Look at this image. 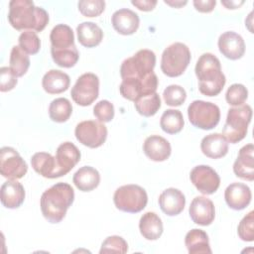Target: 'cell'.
I'll use <instances>...</instances> for the list:
<instances>
[{
  "instance_id": "1",
  "label": "cell",
  "mask_w": 254,
  "mask_h": 254,
  "mask_svg": "<svg viewBox=\"0 0 254 254\" xmlns=\"http://www.w3.org/2000/svg\"><path fill=\"white\" fill-rule=\"evenodd\" d=\"M155 64V53L147 49L140 50L124 60L120 66V94L130 101H135L141 96L156 92L158 77L154 72Z\"/></svg>"
},
{
  "instance_id": "2",
  "label": "cell",
  "mask_w": 254,
  "mask_h": 254,
  "mask_svg": "<svg viewBox=\"0 0 254 254\" xmlns=\"http://www.w3.org/2000/svg\"><path fill=\"white\" fill-rule=\"evenodd\" d=\"M8 21L18 31L41 32L49 23V14L44 8L35 6L31 0H11Z\"/></svg>"
},
{
  "instance_id": "3",
  "label": "cell",
  "mask_w": 254,
  "mask_h": 254,
  "mask_svg": "<svg viewBox=\"0 0 254 254\" xmlns=\"http://www.w3.org/2000/svg\"><path fill=\"white\" fill-rule=\"evenodd\" d=\"M74 200V190L69 184L58 183L46 190L40 199L44 217L51 223L61 222Z\"/></svg>"
},
{
  "instance_id": "4",
  "label": "cell",
  "mask_w": 254,
  "mask_h": 254,
  "mask_svg": "<svg viewBox=\"0 0 254 254\" xmlns=\"http://www.w3.org/2000/svg\"><path fill=\"white\" fill-rule=\"evenodd\" d=\"M198 79V89L206 96L219 94L226 82L224 73L221 71L219 60L210 53L202 54L194 67Z\"/></svg>"
},
{
  "instance_id": "5",
  "label": "cell",
  "mask_w": 254,
  "mask_h": 254,
  "mask_svg": "<svg viewBox=\"0 0 254 254\" xmlns=\"http://www.w3.org/2000/svg\"><path fill=\"white\" fill-rule=\"evenodd\" d=\"M252 118V108L248 104H242L230 108L227 112L226 122L222 129V135L231 144L238 143L245 138L248 125Z\"/></svg>"
},
{
  "instance_id": "6",
  "label": "cell",
  "mask_w": 254,
  "mask_h": 254,
  "mask_svg": "<svg viewBox=\"0 0 254 254\" xmlns=\"http://www.w3.org/2000/svg\"><path fill=\"white\" fill-rule=\"evenodd\" d=\"M190 62V51L183 43L177 42L167 47L161 59V69L170 77H177L184 73Z\"/></svg>"
},
{
  "instance_id": "7",
  "label": "cell",
  "mask_w": 254,
  "mask_h": 254,
  "mask_svg": "<svg viewBox=\"0 0 254 254\" xmlns=\"http://www.w3.org/2000/svg\"><path fill=\"white\" fill-rule=\"evenodd\" d=\"M113 201L119 210L137 213L146 207L148 195L146 190L138 185H125L115 190Z\"/></svg>"
},
{
  "instance_id": "8",
  "label": "cell",
  "mask_w": 254,
  "mask_h": 254,
  "mask_svg": "<svg viewBox=\"0 0 254 254\" xmlns=\"http://www.w3.org/2000/svg\"><path fill=\"white\" fill-rule=\"evenodd\" d=\"M188 117L194 127L202 130H210L218 124L220 110L212 102L194 100L188 107Z\"/></svg>"
},
{
  "instance_id": "9",
  "label": "cell",
  "mask_w": 254,
  "mask_h": 254,
  "mask_svg": "<svg viewBox=\"0 0 254 254\" xmlns=\"http://www.w3.org/2000/svg\"><path fill=\"white\" fill-rule=\"evenodd\" d=\"M99 93V78L92 72L81 74L71 88L70 95L72 100L80 105H90L98 97Z\"/></svg>"
},
{
  "instance_id": "10",
  "label": "cell",
  "mask_w": 254,
  "mask_h": 254,
  "mask_svg": "<svg viewBox=\"0 0 254 254\" xmlns=\"http://www.w3.org/2000/svg\"><path fill=\"white\" fill-rule=\"evenodd\" d=\"M76 140L88 148H98L107 138V128L95 120H85L79 122L74 129Z\"/></svg>"
},
{
  "instance_id": "11",
  "label": "cell",
  "mask_w": 254,
  "mask_h": 254,
  "mask_svg": "<svg viewBox=\"0 0 254 254\" xmlns=\"http://www.w3.org/2000/svg\"><path fill=\"white\" fill-rule=\"evenodd\" d=\"M28 171V165L20 154L12 147H2L0 150V173L8 180H19Z\"/></svg>"
},
{
  "instance_id": "12",
  "label": "cell",
  "mask_w": 254,
  "mask_h": 254,
  "mask_svg": "<svg viewBox=\"0 0 254 254\" xmlns=\"http://www.w3.org/2000/svg\"><path fill=\"white\" fill-rule=\"evenodd\" d=\"M190 179L196 190L202 194L214 193L220 185L218 174L207 165L194 167L190 174Z\"/></svg>"
},
{
  "instance_id": "13",
  "label": "cell",
  "mask_w": 254,
  "mask_h": 254,
  "mask_svg": "<svg viewBox=\"0 0 254 254\" xmlns=\"http://www.w3.org/2000/svg\"><path fill=\"white\" fill-rule=\"evenodd\" d=\"M80 156V151L73 143H62L58 147L55 156L59 178L69 173L71 169L79 162Z\"/></svg>"
},
{
  "instance_id": "14",
  "label": "cell",
  "mask_w": 254,
  "mask_h": 254,
  "mask_svg": "<svg viewBox=\"0 0 254 254\" xmlns=\"http://www.w3.org/2000/svg\"><path fill=\"white\" fill-rule=\"evenodd\" d=\"M189 213L194 223L207 226L212 223L215 217L214 204L206 196H195L190 202Z\"/></svg>"
},
{
  "instance_id": "15",
  "label": "cell",
  "mask_w": 254,
  "mask_h": 254,
  "mask_svg": "<svg viewBox=\"0 0 254 254\" xmlns=\"http://www.w3.org/2000/svg\"><path fill=\"white\" fill-rule=\"evenodd\" d=\"M217 45L219 52L229 60H239L244 56V40L239 34L235 32L227 31L222 33L218 38Z\"/></svg>"
},
{
  "instance_id": "16",
  "label": "cell",
  "mask_w": 254,
  "mask_h": 254,
  "mask_svg": "<svg viewBox=\"0 0 254 254\" xmlns=\"http://www.w3.org/2000/svg\"><path fill=\"white\" fill-rule=\"evenodd\" d=\"M224 198L230 208L242 210L247 207L251 201V190L245 184L232 183L225 189Z\"/></svg>"
},
{
  "instance_id": "17",
  "label": "cell",
  "mask_w": 254,
  "mask_h": 254,
  "mask_svg": "<svg viewBox=\"0 0 254 254\" xmlns=\"http://www.w3.org/2000/svg\"><path fill=\"white\" fill-rule=\"evenodd\" d=\"M159 205L165 214L169 216L178 215L185 208V194L175 188L166 189L159 196Z\"/></svg>"
},
{
  "instance_id": "18",
  "label": "cell",
  "mask_w": 254,
  "mask_h": 254,
  "mask_svg": "<svg viewBox=\"0 0 254 254\" xmlns=\"http://www.w3.org/2000/svg\"><path fill=\"white\" fill-rule=\"evenodd\" d=\"M111 23L113 28L121 35H132L134 34L140 24V18L134 11L122 8L115 11L111 17Z\"/></svg>"
},
{
  "instance_id": "19",
  "label": "cell",
  "mask_w": 254,
  "mask_h": 254,
  "mask_svg": "<svg viewBox=\"0 0 254 254\" xmlns=\"http://www.w3.org/2000/svg\"><path fill=\"white\" fill-rule=\"evenodd\" d=\"M254 147L253 144L243 146L233 164V172L236 177L252 182L254 180Z\"/></svg>"
},
{
  "instance_id": "20",
  "label": "cell",
  "mask_w": 254,
  "mask_h": 254,
  "mask_svg": "<svg viewBox=\"0 0 254 254\" xmlns=\"http://www.w3.org/2000/svg\"><path fill=\"white\" fill-rule=\"evenodd\" d=\"M145 155L152 161H166L172 152L171 144L167 139L159 135H151L147 137L143 144Z\"/></svg>"
},
{
  "instance_id": "21",
  "label": "cell",
  "mask_w": 254,
  "mask_h": 254,
  "mask_svg": "<svg viewBox=\"0 0 254 254\" xmlns=\"http://www.w3.org/2000/svg\"><path fill=\"white\" fill-rule=\"evenodd\" d=\"M25 199V189L16 180H8L1 186V202L7 208H18Z\"/></svg>"
},
{
  "instance_id": "22",
  "label": "cell",
  "mask_w": 254,
  "mask_h": 254,
  "mask_svg": "<svg viewBox=\"0 0 254 254\" xmlns=\"http://www.w3.org/2000/svg\"><path fill=\"white\" fill-rule=\"evenodd\" d=\"M200 149L203 155L210 159H219L228 152V142L222 134L212 133L202 138Z\"/></svg>"
},
{
  "instance_id": "23",
  "label": "cell",
  "mask_w": 254,
  "mask_h": 254,
  "mask_svg": "<svg viewBox=\"0 0 254 254\" xmlns=\"http://www.w3.org/2000/svg\"><path fill=\"white\" fill-rule=\"evenodd\" d=\"M69 83L68 74L59 69L49 70L42 79V86L49 94H59L65 91L69 87Z\"/></svg>"
},
{
  "instance_id": "24",
  "label": "cell",
  "mask_w": 254,
  "mask_h": 254,
  "mask_svg": "<svg viewBox=\"0 0 254 254\" xmlns=\"http://www.w3.org/2000/svg\"><path fill=\"white\" fill-rule=\"evenodd\" d=\"M31 165L36 173L44 178L56 179L58 176V167L56 158L47 152L35 153L31 158Z\"/></svg>"
},
{
  "instance_id": "25",
  "label": "cell",
  "mask_w": 254,
  "mask_h": 254,
  "mask_svg": "<svg viewBox=\"0 0 254 254\" xmlns=\"http://www.w3.org/2000/svg\"><path fill=\"white\" fill-rule=\"evenodd\" d=\"M72 182L79 190L91 191L98 187L100 183V175L93 167L83 166L74 173Z\"/></svg>"
},
{
  "instance_id": "26",
  "label": "cell",
  "mask_w": 254,
  "mask_h": 254,
  "mask_svg": "<svg viewBox=\"0 0 254 254\" xmlns=\"http://www.w3.org/2000/svg\"><path fill=\"white\" fill-rule=\"evenodd\" d=\"M77 40L80 45L86 48L98 46L103 39L101 28L93 22H82L76 27Z\"/></svg>"
},
{
  "instance_id": "27",
  "label": "cell",
  "mask_w": 254,
  "mask_h": 254,
  "mask_svg": "<svg viewBox=\"0 0 254 254\" xmlns=\"http://www.w3.org/2000/svg\"><path fill=\"white\" fill-rule=\"evenodd\" d=\"M141 235L147 240H157L161 237L164 227L158 214L152 211L144 213L139 221Z\"/></svg>"
},
{
  "instance_id": "28",
  "label": "cell",
  "mask_w": 254,
  "mask_h": 254,
  "mask_svg": "<svg viewBox=\"0 0 254 254\" xmlns=\"http://www.w3.org/2000/svg\"><path fill=\"white\" fill-rule=\"evenodd\" d=\"M185 244L190 254H210L208 236L205 231L197 228L190 230L185 237Z\"/></svg>"
},
{
  "instance_id": "29",
  "label": "cell",
  "mask_w": 254,
  "mask_h": 254,
  "mask_svg": "<svg viewBox=\"0 0 254 254\" xmlns=\"http://www.w3.org/2000/svg\"><path fill=\"white\" fill-rule=\"evenodd\" d=\"M51 49H69L74 45V35L71 28L65 24H59L53 28L50 34Z\"/></svg>"
},
{
  "instance_id": "30",
  "label": "cell",
  "mask_w": 254,
  "mask_h": 254,
  "mask_svg": "<svg viewBox=\"0 0 254 254\" xmlns=\"http://www.w3.org/2000/svg\"><path fill=\"white\" fill-rule=\"evenodd\" d=\"M183 114L178 109H167L161 116L160 126L168 134H177L184 128Z\"/></svg>"
},
{
  "instance_id": "31",
  "label": "cell",
  "mask_w": 254,
  "mask_h": 254,
  "mask_svg": "<svg viewBox=\"0 0 254 254\" xmlns=\"http://www.w3.org/2000/svg\"><path fill=\"white\" fill-rule=\"evenodd\" d=\"M72 113V105L67 98L59 97L54 99L49 106L50 118L57 123L67 121Z\"/></svg>"
},
{
  "instance_id": "32",
  "label": "cell",
  "mask_w": 254,
  "mask_h": 254,
  "mask_svg": "<svg viewBox=\"0 0 254 254\" xmlns=\"http://www.w3.org/2000/svg\"><path fill=\"white\" fill-rule=\"evenodd\" d=\"M10 68L17 77L23 76L30 66V59L27 53H25L19 46H14L10 53L9 59Z\"/></svg>"
},
{
  "instance_id": "33",
  "label": "cell",
  "mask_w": 254,
  "mask_h": 254,
  "mask_svg": "<svg viewBox=\"0 0 254 254\" xmlns=\"http://www.w3.org/2000/svg\"><path fill=\"white\" fill-rule=\"evenodd\" d=\"M137 112L145 117H151L157 113L161 107V98L157 92L144 95L134 101Z\"/></svg>"
},
{
  "instance_id": "34",
  "label": "cell",
  "mask_w": 254,
  "mask_h": 254,
  "mask_svg": "<svg viewBox=\"0 0 254 254\" xmlns=\"http://www.w3.org/2000/svg\"><path fill=\"white\" fill-rule=\"evenodd\" d=\"M51 55L53 61L61 67H72L78 61L79 54L75 46L69 49L56 50L51 49Z\"/></svg>"
},
{
  "instance_id": "35",
  "label": "cell",
  "mask_w": 254,
  "mask_h": 254,
  "mask_svg": "<svg viewBox=\"0 0 254 254\" xmlns=\"http://www.w3.org/2000/svg\"><path fill=\"white\" fill-rule=\"evenodd\" d=\"M19 47L28 55H35L40 51L41 41L36 32L34 31H24L21 33L18 39Z\"/></svg>"
},
{
  "instance_id": "36",
  "label": "cell",
  "mask_w": 254,
  "mask_h": 254,
  "mask_svg": "<svg viewBox=\"0 0 254 254\" xmlns=\"http://www.w3.org/2000/svg\"><path fill=\"white\" fill-rule=\"evenodd\" d=\"M163 98L165 103L169 106H180L185 102L187 98V92L181 85L171 84L165 88L163 92Z\"/></svg>"
},
{
  "instance_id": "37",
  "label": "cell",
  "mask_w": 254,
  "mask_h": 254,
  "mask_svg": "<svg viewBox=\"0 0 254 254\" xmlns=\"http://www.w3.org/2000/svg\"><path fill=\"white\" fill-rule=\"evenodd\" d=\"M248 97L247 88L241 83H233L225 93V99L231 106L242 105Z\"/></svg>"
},
{
  "instance_id": "38",
  "label": "cell",
  "mask_w": 254,
  "mask_h": 254,
  "mask_svg": "<svg viewBox=\"0 0 254 254\" xmlns=\"http://www.w3.org/2000/svg\"><path fill=\"white\" fill-rule=\"evenodd\" d=\"M128 244L124 238L118 235L108 236L101 244L99 253H126Z\"/></svg>"
},
{
  "instance_id": "39",
  "label": "cell",
  "mask_w": 254,
  "mask_h": 254,
  "mask_svg": "<svg viewBox=\"0 0 254 254\" xmlns=\"http://www.w3.org/2000/svg\"><path fill=\"white\" fill-rule=\"evenodd\" d=\"M79 12L85 17H97L105 9L103 0H81L77 3Z\"/></svg>"
},
{
  "instance_id": "40",
  "label": "cell",
  "mask_w": 254,
  "mask_h": 254,
  "mask_svg": "<svg viewBox=\"0 0 254 254\" xmlns=\"http://www.w3.org/2000/svg\"><path fill=\"white\" fill-rule=\"evenodd\" d=\"M238 236L241 240L252 242L254 240V212L250 211L239 222L237 228Z\"/></svg>"
},
{
  "instance_id": "41",
  "label": "cell",
  "mask_w": 254,
  "mask_h": 254,
  "mask_svg": "<svg viewBox=\"0 0 254 254\" xmlns=\"http://www.w3.org/2000/svg\"><path fill=\"white\" fill-rule=\"evenodd\" d=\"M93 114L102 123L110 122L114 117V106L108 100H100L94 105Z\"/></svg>"
},
{
  "instance_id": "42",
  "label": "cell",
  "mask_w": 254,
  "mask_h": 254,
  "mask_svg": "<svg viewBox=\"0 0 254 254\" xmlns=\"http://www.w3.org/2000/svg\"><path fill=\"white\" fill-rule=\"evenodd\" d=\"M18 79L14 72L8 66L0 68V90L2 92L10 91L17 85Z\"/></svg>"
},
{
  "instance_id": "43",
  "label": "cell",
  "mask_w": 254,
  "mask_h": 254,
  "mask_svg": "<svg viewBox=\"0 0 254 254\" xmlns=\"http://www.w3.org/2000/svg\"><path fill=\"white\" fill-rule=\"evenodd\" d=\"M194 8L201 13H209L211 12L216 4L215 0H194L193 2Z\"/></svg>"
},
{
  "instance_id": "44",
  "label": "cell",
  "mask_w": 254,
  "mask_h": 254,
  "mask_svg": "<svg viewBox=\"0 0 254 254\" xmlns=\"http://www.w3.org/2000/svg\"><path fill=\"white\" fill-rule=\"evenodd\" d=\"M131 3L141 11H152L157 5L156 0H132Z\"/></svg>"
},
{
  "instance_id": "45",
  "label": "cell",
  "mask_w": 254,
  "mask_h": 254,
  "mask_svg": "<svg viewBox=\"0 0 254 254\" xmlns=\"http://www.w3.org/2000/svg\"><path fill=\"white\" fill-rule=\"evenodd\" d=\"M243 3L244 1H221V4L227 9H236L240 7Z\"/></svg>"
},
{
  "instance_id": "46",
  "label": "cell",
  "mask_w": 254,
  "mask_h": 254,
  "mask_svg": "<svg viewBox=\"0 0 254 254\" xmlns=\"http://www.w3.org/2000/svg\"><path fill=\"white\" fill-rule=\"evenodd\" d=\"M166 4L172 6V7H175V8H179L181 6H184L188 3V1H168V0H165L164 1Z\"/></svg>"
}]
</instances>
